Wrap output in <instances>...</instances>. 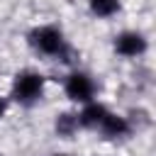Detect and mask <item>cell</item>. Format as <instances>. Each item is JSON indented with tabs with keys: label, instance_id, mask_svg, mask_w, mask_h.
<instances>
[{
	"label": "cell",
	"instance_id": "cell-1",
	"mask_svg": "<svg viewBox=\"0 0 156 156\" xmlns=\"http://www.w3.org/2000/svg\"><path fill=\"white\" fill-rule=\"evenodd\" d=\"M41 85H44V78L39 73L24 71L15 78V98L20 102H34L41 95Z\"/></svg>",
	"mask_w": 156,
	"mask_h": 156
},
{
	"label": "cell",
	"instance_id": "cell-2",
	"mask_svg": "<svg viewBox=\"0 0 156 156\" xmlns=\"http://www.w3.org/2000/svg\"><path fill=\"white\" fill-rule=\"evenodd\" d=\"M32 41L44 54H58L63 49V37L56 27H41L37 32H32Z\"/></svg>",
	"mask_w": 156,
	"mask_h": 156
},
{
	"label": "cell",
	"instance_id": "cell-3",
	"mask_svg": "<svg viewBox=\"0 0 156 156\" xmlns=\"http://www.w3.org/2000/svg\"><path fill=\"white\" fill-rule=\"evenodd\" d=\"M66 93H68L71 100L88 102V100L93 98V83H90L88 76H83V73H73V76L68 78V83H66Z\"/></svg>",
	"mask_w": 156,
	"mask_h": 156
},
{
	"label": "cell",
	"instance_id": "cell-4",
	"mask_svg": "<svg viewBox=\"0 0 156 156\" xmlns=\"http://www.w3.org/2000/svg\"><path fill=\"white\" fill-rule=\"evenodd\" d=\"M115 49H117L122 56H136V54H141V51L146 49V41H144V37L136 34V32H124V34L117 37Z\"/></svg>",
	"mask_w": 156,
	"mask_h": 156
},
{
	"label": "cell",
	"instance_id": "cell-5",
	"mask_svg": "<svg viewBox=\"0 0 156 156\" xmlns=\"http://www.w3.org/2000/svg\"><path fill=\"white\" fill-rule=\"evenodd\" d=\"M100 127H102V132L107 136H119V134L127 132V119L117 117V115H105V119L100 122Z\"/></svg>",
	"mask_w": 156,
	"mask_h": 156
},
{
	"label": "cell",
	"instance_id": "cell-6",
	"mask_svg": "<svg viewBox=\"0 0 156 156\" xmlns=\"http://www.w3.org/2000/svg\"><path fill=\"white\" fill-rule=\"evenodd\" d=\"M105 115H107V110H105L102 105H88V107L83 110V115H80V124L95 127V124H100V122L105 119Z\"/></svg>",
	"mask_w": 156,
	"mask_h": 156
},
{
	"label": "cell",
	"instance_id": "cell-7",
	"mask_svg": "<svg viewBox=\"0 0 156 156\" xmlns=\"http://www.w3.org/2000/svg\"><path fill=\"white\" fill-rule=\"evenodd\" d=\"M117 7H119L117 0H90V10H93L95 15H100V17H110V15H115Z\"/></svg>",
	"mask_w": 156,
	"mask_h": 156
},
{
	"label": "cell",
	"instance_id": "cell-8",
	"mask_svg": "<svg viewBox=\"0 0 156 156\" xmlns=\"http://www.w3.org/2000/svg\"><path fill=\"white\" fill-rule=\"evenodd\" d=\"M76 127H78V117H73V115H61L56 119V132L63 136H71Z\"/></svg>",
	"mask_w": 156,
	"mask_h": 156
},
{
	"label": "cell",
	"instance_id": "cell-9",
	"mask_svg": "<svg viewBox=\"0 0 156 156\" xmlns=\"http://www.w3.org/2000/svg\"><path fill=\"white\" fill-rule=\"evenodd\" d=\"M2 110H5V105H2V100H0V115H2Z\"/></svg>",
	"mask_w": 156,
	"mask_h": 156
},
{
	"label": "cell",
	"instance_id": "cell-10",
	"mask_svg": "<svg viewBox=\"0 0 156 156\" xmlns=\"http://www.w3.org/2000/svg\"><path fill=\"white\" fill-rule=\"evenodd\" d=\"M56 156H63V154H56Z\"/></svg>",
	"mask_w": 156,
	"mask_h": 156
}]
</instances>
